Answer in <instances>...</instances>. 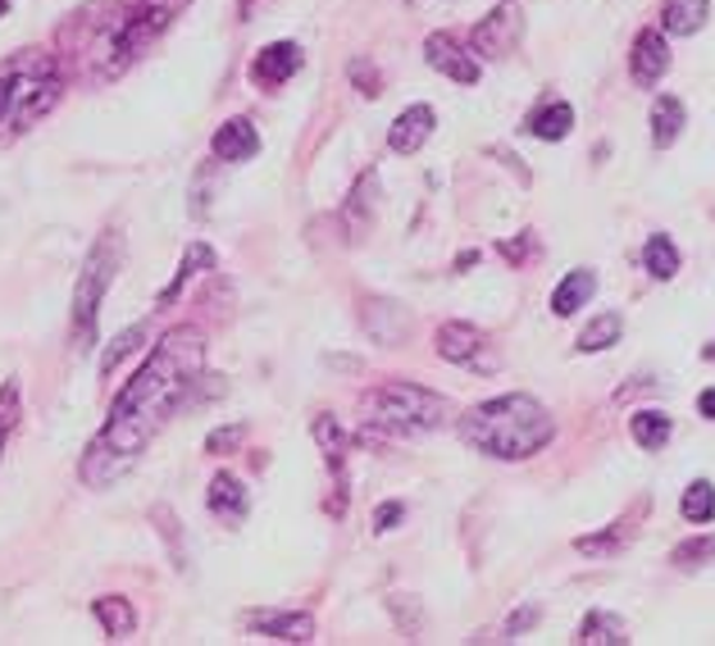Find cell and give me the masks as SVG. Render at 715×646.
I'll return each instance as SVG.
<instances>
[{
  "label": "cell",
  "instance_id": "cell-38",
  "mask_svg": "<svg viewBox=\"0 0 715 646\" xmlns=\"http://www.w3.org/2000/svg\"><path fill=\"white\" fill-rule=\"evenodd\" d=\"M347 73H351V82L360 87V96H378V91H384V73H378L365 56H356V60L347 64Z\"/></svg>",
  "mask_w": 715,
  "mask_h": 646
},
{
  "label": "cell",
  "instance_id": "cell-30",
  "mask_svg": "<svg viewBox=\"0 0 715 646\" xmlns=\"http://www.w3.org/2000/svg\"><path fill=\"white\" fill-rule=\"evenodd\" d=\"M147 341V324H132V328H123L115 341H110V351L101 356V378H115V369L137 351V346Z\"/></svg>",
  "mask_w": 715,
  "mask_h": 646
},
{
  "label": "cell",
  "instance_id": "cell-19",
  "mask_svg": "<svg viewBox=\"0 0 715 646\" xmlns=\"http://www.w3.org/2000/svg\"><path fill=\"white\" fill-rule=\"evenodd\" d=\"M711 19V0H665L661 6V28L671 37H693Z\"/></svg>",
  "mask_w": 715,
  "mask_h": 646
},
{
  "label": "cell",
  "instance_id": "cell-33",
  "mask_svg": "<svg viewBox=\"0 0 715 646\" xmlns=\"http://www.w3.org/2000/svg\"><path fill=\"white\" fill-rule=\"evenodd\" d=\"M132 6H137L141 19H151L160 32H169V23H173L187 6H192V0H132Z\"/></svg>",
  "mask_w": 715,
  "mask_h": 646
},
{
  "label": "cell",
  "instance_id": "cell-45",
  "mask_svg": "<svg viewBox=\"0 0 715 646\" xmlns=\"http://www.w3.org/2000/svg\"><path fill=\"white\" fill-rule=\"evenodd\" d=\"M10 6H14V0H0V19H6V10H10Z\"/></svg>",
  "mask_w": 715,
  "mask_h": 646
},
{
  "label": "cell",
  "instance_id": "cell-16",
  "mask_svg": "<svg viewBox=\"0 0 715 646\" xmlns=\"http://www.w3.org/2000/svg\"><path fill=\"white\" fill-rule=\"evenodd\" d=\"M434 123H438V115L428 110V106H410V110H401L397 119H393V128H388V146L397 156H415L419 146L434 137Z\"/></svg>",
  "mask_w": 715,
  "mask_h": 646
},
{
  "label": "cell",
  "instance_id": "cell-43",
  "mask_svg": "<svg viewBox=\"0 0 715 646\" xmlns=\"http://www.w3.org/2000/svg\"><path fill=\"white\" fill-rule=\"evenodd\" d=\"M265 0H237V19H256Z\"/></svg>",
  "mask_w": 715,
  "mask_h": 646
},
{
  "label": "cell",
  "instance_id": "cell-2",
  "mask_svg": "<svg viewBox=\"0 0 715 646\" xmlns=\"http://www.w3.org/2000/svg\"><path fill=\"white\" fill-rule=\"evenodd\" d=\"M156 37L165 32L151 19H141L132 0H123V6L119 0H97V6H82L60 23L56 56L64 64V78L106 87L147 56Z\"/></svg>",
  "mask_w": 715,
  "mask_h": 646
},
{
  "label": "cell",
  "instance_id": "cell-25",
  "mask_svg": "<svg viewBox=\"0 0 715 646\" xmlns=\"http://www.w3.org/2000/svg\"><path fill=\"white\" fill-rule=\"evenodd\" d=\"M629 433H634L638 446H647V451H661V446L671 441L675 424H671V415H661V410H638V415L629 419Z\"/></svg>",
  "mask_w": 715,
  "mask_h": 646
},
{
  "label": "cell",
  "instance_id": "cell-26",
  "mask_svg": "<svg viewBox=\"0 0 715 646\" xmlns=\"http://www.w3.org/2000/svg\"><path fill=\"white\" fill-rule=\"evenodd\" d=\"M579 642L584 646H625L629 637H625V624H619L610 610H593L579 628Z\"/></svg>",
  "mask_w": 715,
  "mask_h": 646
},
{
  "label": "cell",
  "instance_id": "cell-9",
  "mask_svg": "<svg viewBox=\"0 0 715 646\" xmlns=\"http://www.w3.org/2000/svg\"><path fill=\"white\" fill-rule=\"evenodd\" d=\"M360 328L378 346H406L410 341V310L388 301V296H365L360 301Z\"/></svg>",
  "mask_w": 715,
  "mask_h": 646
},
{
  "label": "cell",
  "instance_id": "cell-41",
  "mask_svg": "<svg viewBox=\"0 0 715 646\" xmlns=\"http://www.w3.org/2000/svg\"><path fill=\"white\" fill-rule=\"evenodd\" d=\"M401 501H388V506H378L374 510V533H393V524H401Z\"/></svg>",
  "mask_w": 715,
  "mask_h": 646
},
{
  "label": "cell",
  "instance_id": "cell-34",
  "mask_svg": "<svg viewBox=\"0 0 715 646\" xmlns=\"http://www.w3.org/2000/svg\"><path fill=\"white\" fill-rule=\"evenodd\" d=\"M671 560H675L679 569H702V565H711V560H715V537H693V541L675 546Z\"/></svg>",
  "mask_w": 715,
  "mask_h": 646
},
{
  "label": "cell",
  "instance_id": "cell-22",
  "mask_svg": "<svg viewBox=\"0 0 715 646\" xmlns=\"http://www.w3.org/2000/svg\"><path fill=\"white\" fill-rule=\"evenodd\" d=\"M374 196H378V178L374 173H360V182L351 187V196H347V228H351V237H365L369 232V223H374Z\"/></svg>",
  "mask_w": 715,
  "mask_h": 646
},
{
  "label": "cell",
  "instance_id": "cell-36",
  "mask_svg": "<svg viewBox=\"0 0 715 646\" xmlns=\"http://www.w3.org/2000/svg\"><path fill=\"white\" fill-rule=\"evenodd\" d=\"M388 610L397 615V628H401L406 637H419V628H424V615H419V602H415V596H393V602H388Z\"/></svg>",
  "mask_w": 715,
  "mask_h": 646
},
{
  "label": "cell",
  "instance_id": "cell-18",
  "mask_svg": "<svg viewBox=\"0 0 715 646\" xmlns=\"http://www.w3.org/2000/svg\"><path fill=\"white\" fill-rule=\"evenodd\" d=\"M210 269H215V251H210L206 241H192V246H187V251H182V265H178L173 282L160 291V301H156V306H160V310H169V306L178 301V296H182V287L192 282L197 274H210Z\"/></svg>",
  "mask_w": 715,
  "mask_h": 646
},
{
  "label": "cell",
  "instance_id": "cell-14",
  "mask_svg": "<svg viewBox=\"0 0 715 646\" xmlns=\"http://www.w3.org/2000/svg\"><path fill=\"white\" fill-rule=\"evenodd\" d=\"M247 628H256L274 642H310L315 615H306V610H256V615H247Z\"/></svg>",
  "mask_w": 715,
  "mask_h": 646
},
{
  "label": "cell",
  "instance_id": "cell-7",
  "mask_svg": "<svg viewBox=\"0 0 715 646\" xmlns=\"http://www.w3.org/2000/svg\"><path fill=\"white\" fill-rule=\"evenodd\" d=\"M519 37H524V14L515 6H497V10H488L479 19V28H474L469 51L484 56V60H506L519 46Z\"/></svg>",
  "mask_w": 715,
  "mask_h": 646
},
{
  "label": "cell",
  "instance_id": "cell-27",
  "mask_svg": "<svg viewBox=\"0 0 715 646\" xmlns=\"http://www.w3.org/2000/svg\"><path fill=\"white\" fill-rule=\"evenodd\" d=\"M643 265H647V274L652 278H675L679 274V246L671 241V237H647V246H643Z\"/></svg>",
  "mask_w": 715,
  "mask_h": 646
},
{
  "label": "cell",
  "instance_id": "cell-20",
  "mask_svg": "<svg viewBox=\"0 0 715 646\" xmlns=\"http://www.w3.org/2000/svg\"><path fill=\"white\" fill-rule=\"evenodd\" d=\"M597 296V274L593 269H575V274H565L560 278V287L552 291V310L565 319V315H575V310H584L588 301Z\"/></svg>",
  "mask_w": 715,
  "mask_h": 646
},
{
  "label": "cell",
  "instance_id": "cell-24",
  "mask_svg": "<svg viewBox=\"0 0 715 646\" xmlns=\"http://www.w3.org/2000/svg\"><path fill=\"white\" fill-rule=\"evenodd\" d=\"M684 132V101L679 96H656L652 106V141L656 146H675Z\"/></svg>",
  "mask_w": 715,
  "mask_h": 646
},
{
  "label": "cell",
  "instance_id": "cell-10",
  "mask_svg": "<svg viewBox=\"0 0 715 646\" xmlns=\"http://www.w3.org/2000/svg\"><path fill=\"white\" fill-rule=\"evenodd\" d=\"M424 60L434 64L438 73H447L451 82H460V87L479 82V60H474L465 46H460L456 37H447V32H434V37L424 41Z\"/></svg>",
  "mask_w": 715,
  "mask_h": 646
},
{
  "label": "cell",
  "instance_id": "cell-42",
  "mask_svg": "<svg viewBox=\"0 0 715 646\" xmlns=\"http://www.w3.org/2000/svg\"><path fill=\"white\" fill-rule=\"evenodd\" d=\"M529 246H534V232H519L510 246H502V256L510 260V265H519L524 260V251H529Z\"/></svg>",
  "mask_w": 715,
  "mask_h": 646
},
{
  "label": "cell",
  "instance_id": "cell-39",
  "mask_svg": "<svg viewBox=\"0 0 715 646\" xmlns=\"http://www.w3.org/2000/svg\"><path fill=\"white\" fill-rule=\"evenodd\" d=\"M538 619H543V610H538L534 602H529V606H519V610H515V615H510V619L502 624V642H515L519 633H529V628H534Z\"/></svg>",
  "mask_w": 715,
  "mask_h": 646
},
{
  "label": "cell",
  "instance_id": "cell-3",
  "mask_svg": "<svg viewBox=\"0 0 715 646\" xmlns=\"http://www.w3.org/2000/svg\"><path fill=\"white\" fill-rule=\"evenodd\" d=\"M552 415L524 391L497 396V401H484L460 415V441L493 460H529L552 441Z\"/></svg>",
  "mask_w": 715,
  "mask_h": 646
},
{
  "label": "cell",
  "instance_id": "cell-31",
  "mask_svg": "<svg viewBox=\"0 0 715 646\" xmlns=\"http://www.w3.org/2000/svg\"><path fill=\"white\" fill-rule=\"evenodd\" d=\"M679 510H684V519H688V524H711V515H715V487H711L706 478L688 483Z\"/></svg>",
  "mask_w": 715,
  "mask_h": 646
},
{
  "label": "cell",
  "instance_id": "cell-40",
  "mask_svg": "<svg viewBox=\"0 0 715 646\" xmlns=\"http://www.w3.org/2000/svg\"><path fill=\"white\" fill-rule=\"evenodd\" d=\"M625 528H619V533H602V537H579L575 546H579V551L584 556H610V551H619V546H625Z\"/></svg>",
  "mask_w": 715,
  "mask_h": 646
},
{
  "label": "cell",
  "instance_id": "cell-17",
  "mask_svg": "<svg viewBox=\"0 0 715 646\" xmlns=\"http://www.w3.org/2000/svg\"><path fill=\"white\" fill-rule=\"evenodd\" d=\"M210 151H215V160H224V165H242V160H251V156L260 151V132H256L251 119H228V123L215 132Z\"/></svg>",
  "mask_w": 715,
  "mask_h": 646
},
{
  "label": "cell",
  "instance_id": "cell-4",
  "mask_svg": "<svg viewBox=\"0 0 715 646\" xmlns=\"http://www.w3.org/2000/svg\"><path fill=\"white\" fill-rule=\"evenodd\" d=\"M64 64L56 51L23 46L19 56L0 60V141H14L37 128L64 96Z\"/></svg>",
  "mask_w": 715,
  "mask_h": 646
},
{
  "label": "cell",
  "instance_id": "cell-28",
  "mask_svg": "<svg viewBox=\"0 0 715 646\" xmlns=\"http://www.w3.org/2000/svg\"><path fill=\"white\" fill-rule=\"evenodd\" d=\"M619 332H625V319H619L615 310H610V315H597V319L579 332V351H584V356H597V351H606V346L619 341Z\"/></svg>",
  "mask_w": 715,
  "mask_h": 646
},
{
  "label": "cell",
  "instance_id": "cell-35",
  "mask_svg": "<svg viewBox=\"0 0 715 646\" xmlns=\"http://www.w3.org/2000/svg\"><path fill=\"white\" fill-rule=\"evenodd\" d=\"M14 424H19V382L10 378L0 387V456H6V437L14 433Z\"/></svg>",
  "mask_w": 715,
  "mask_h": 646
},
{
  "label": "cell",
  "instance_id": "cell-8",
  "mask_svg": "<svg viewBox=\"0 0 715 646\" xmlns=\"http://www.w3.org/2000/svg\"><path fill=\"white\" fill-rule=\"evenodd\" d=\"M438 356L447 365H465V369H497V356H493L488 337L474 324H460V319L438 328Z\"/></svg>",
  "mask_w": 715,
  "mask_h": 646
},
{
  "label": "cell",
  "instance_id": "cell-5",
  "mask_svg": "<svg viewBox=\"0 0 715 646\" xmlns=\"http://www.w3.org/2000/svg\"><path fill=\"white\" fill-rule=\"evenodd\" d=\"M447 401L438 391H428L419 382H384L360 396V419L369 433H384V437H424V433H438L447 424Z\"/></svg>",
  "mask_w": 715,
  "mask_h": 646
},
{
  "label": "cell",
  "instance_id": "cell-32",
  "mask_svg": "<svg viewBox=\"0 0 715 646\" xmlns=\"http://www.w3.org/2000/svg\"><path fill=\"white\" fill-rule=\"evenodd\" d=\"M151 524H156V533H160V537H165V546H169L173 569H187V551H182V524H178V515H173L169 506H156V510H151Z\"/></svg>",
  "mask_w": 715,
  "mask_h": 646
},
{
  "label": "cell",
  "instance_id": "cell-29",
  "mask_svg": "<svg viewBox=\"0 0 715 646\" xmlns=\"http://www.w3.org/2000/svg\"><path fill=\"white\" fill-rule=\"evenodd\" d=\"M569 128H575V110H569L565 101H552V106H543V110L529 119V132L543 137V141H560Z\"/></svg>",
  "mask_w": 715,
  "mask_h": 646
},
{
  "label": "cell",
  "instance_id": "cell-12",
  "mask_svg": "<svg viewBox=\"0 0 715 646\" xmlns=\"http://www.w3.org/2000/svg\"><path fill=\"white\" fill-rule=\"evenodd\" d=\"M137 460L132 456H123V451H115V446H106L101 437L87 446V456H82V465H78V478L91 487V491H106V487H115L128 469H132Z\"/></svg>",
  "mask_w": 715,
  "mask_h": 646
},
{
  "label": "cell",
  "instance_id": "cell-11",
  "mask_svg": "<svg viewBox=\"0 0 715 646\" xmlns=\"http://www.w3.org/2000/svg\"><path fill=\"white\" fill-rule=\"evenodd\" d=\"M301 69V46L297 41H269L265 51L251 60V82L265 91H278L282 82H292Z\"/></svg>",
  "mask_w": 715,
  "mask_h": 646
},
{
  "label": "cell",
  "instance_id": "cell-1",
  "mask_svg": "<svg viewBox=\"0 0 715 646\" xmlns=\"http://www.w3.org/2000/svg\"><path fill=\"white\" fill-rule=\"evenodd\" d=\"M201 369H206V337L197 328H169L156 346V356L115 396L101 441L137 460L156 437V428L192 396Z\"/></svg>",
  "mask_w": 715,
  "mask_h": 646
},
{
  "label": "cell",
  "instance_id": "cell-37",
  "mask_svg": "<svg viewBox=\"0 0 715 646\" xmlns=\"http://www.w3.org/2000/svg\"><path fill=\"white\" fill-rule=\"evenodd\" d=\"M247 441V424H228V428H215L210 437H206V456H228V451H237V446Z\"/></svg>",
  "mask_w": 715,
  "mask_h": 646
},
{
  "label": "cell",
  "instance_id": "cell-44",
  "mask_svg": "<svg viewBox=\"0 0 715 646\" xmlns=\"http://www.w3.org/2000/svg\"><path fill=\"white\" fill-rule=\"evenodd\" d=\"M697 410H702L706 419H715V391H702V396H697Z\"/></svg>",
  "mask_w": 715,
  "mask_h": 646
},
{
  "label": "cell",
  "instance_id": "cell-23",
  "mask_svg": "<svg viewBox=\"0 0 715 646\" xmlns=\"http://www.w3.org/2000/svg\"><path fill=\"white\" fill-rule=\"evenodd\" d=\"M310 433H315V441H319V451H324V460H328V469L332 474H342V465H347V433H342V424L332 419V415H315V424H310Z\"/></svg>",
  "mask_w": 715,
  "mask_h": 646
},
{
  "label": "cell",
  "instance_id": "cell-13",
  "mask_svg": "<svg viewBox=\"0 0 715 646\" xmlns=\"http://www.w3.org/2000/svg\"><path fill=\"white\" fill-rule=\"evenodd\" d=\"M665 69H671V46H665L661 32H638L634 37V51H629V78L638 87H656L665 78Z\"/></svg>",
  "mask_w": 715,
  "mask_h": 646
},
{
  "label": "cell",
  "instance_id": "cell-15",
  "mask_svg": "<svg viewBox=\"0 0 715 646\" xmlns=\"http://www.w3.org/2000/svg\"><path fill=\"white\" fill-rule=\"evenodd\" d=\"M206 506L224 524H242L247 510H251V496H247V487H242V478H237V474H215L210 491H206Z\"/></svg>",
  "mask_w": 715,
  "mask_h": 646
},
{
  "label": "cell",
  "instance_id": "cell-6",
  "mask_svg": "<svg viewBox=\"0 0 715 646\" xmlns=\"http://www.w3.org/2000/svg\"><path fill=\"white\" fill-rule=\"evenodd\" d=\"M119 265H123V232L106 228L97 237V246L87 251L82 278L73 287V346L78 351H91V341H97V310H101V296L115 282Z\"/></svg>",
  "mask_w": 715,
  "mask_h": 646
},
{
  "label": "cell",
  "instance_id": "cell-21",
  "mask_svg": "<svg viewBox=\"0 0 715 646\" xmlns=\"http://www.w3.org/2000/svg\"><path fill=\"white\" fill-rule=\"evenodd\" d=\"M91 615H97V624L106 628V637H132V628H137V610H132V602L128 596H97L91 602Z\"/></svg>",
  "mask_w": 715,
  "mask_h": 646
}]
</instances>
